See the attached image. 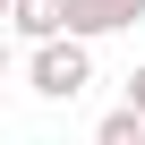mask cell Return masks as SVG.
I'll return each instance as SVG.
<instances>
[{"label":"cell","instance_id":"obj_3","mask_svg":"<svg viewBox=\"0 0 145 145\" xmlns=\"http://www.w3.org/2000/svg\"><path fill=\"white\" fill-rule=\"evenodd\" d=\"M9 26H17V43H51V34H68V0H9Z\"/></svg>","mask_w":145,"mask_h":145},{"label":"cell","instance_id":"obj_2","mask_svg":"<svg viewBox=\"0 0 145 145\" xmlns=\"http://www.w3.org/2000/svg\"><path fill=\"white\" fill-rule=\"evenodd\" d=\"M137 17H145V0H68V34H94V43L128 34Z\"/></svg>","mask_w":145,"mask_h":145},{"label":"cell","instance_id":"obj_5","mask_svg":"<svg viewBox=\"0 0 145 145\" xmlns=\"http://www.w3.org/2000/svg\"><path fill=\"white\" fill-rule=\"evenodd\" d=\"M128 103H137V111H145V68H128Z\"/></svg>","mask_w":145,"mask_h":145},{"label":"cell","instance_id":"obj_4","mask_svg":"<svg viewBox=\"0 0 145 145\" xmlns=\"http://www.w3.org/2000/svg\"><path fill=\"white\" fill-rule=\"evenodd\" d=\"M94 145H145V111H137V103L103 111V120H94Z\"/></svg>","mask_w":145,"mask_h":145},{"label":"cell","instance_id":"obj_1","mask_svg":"<svg viewBox=\"0 0 145 145\" xmlns=\"http://www.w3.org/2000/svg\"><path fill=\"white\" fill-rule=\"evenodd\" d=\"M26 86L43 103H77L94 86V34H51V43H26Z\"/></svg>","mask_w":145,"mask_h":145}]
</instances>
